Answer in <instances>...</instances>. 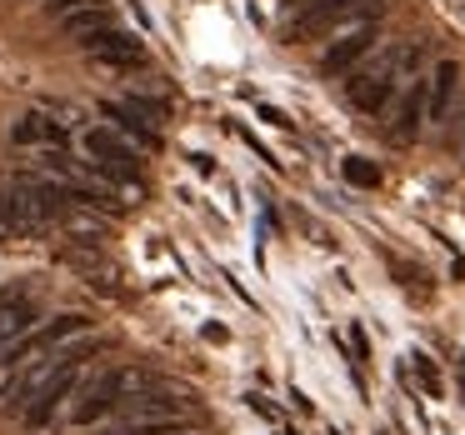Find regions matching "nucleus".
I'll return each instance as SVG.
<instances>
[{"mask_svg":"<svg viewBox=\"0 0 465 435\" xmlns=\"http://www.w3.org/2000/svg\"><path fill=\"white\" fill-rule=\"evenodd\" d=\"M135 381H141L135 371H101V375H91V381L81 385V395H75V405H71V420L75 425H95L101 415L121 410L125 391H131Z\"/></svg>","mask_w":465,"mask_h":435,"instance_id":"1","label":"nucleus"},{"mask_svg":"<svg viewBox=\"0 0 465 435\" xmlns=\"http://www.w3.org/2000/svg\"><path fill=\"white\" fill-rule=\"evenodd\" d=\"M75 375H81V365H75V361H61V355H55L51 375L35 385L31 405H25V425H31V430H45V425L55 420V410H61V405L75 395Z\"/></svg>","mask_w":465,"mask_h":435,"instance_id":"2","label":"nucleus"}]
</instances>
